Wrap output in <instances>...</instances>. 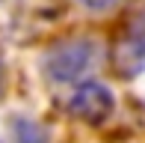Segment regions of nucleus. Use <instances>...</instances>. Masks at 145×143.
I'll list each match as a JSON object with an SVG mask.
<instances>
[{
  "mask_svg": "<svg viewBox=\"0 0 145 143\" xmlns=\"http://www.w3.org/2000/svg\"><path fill=\"white\" fill-rule=\"evenodd\" d=\"M0 87H3V60H0Z\"/></svg>",
  "mask_w": 145,
  "mask_h": 143,
  "instance_id": "7",
  "label": "nucleus"
},
{
  "mask_svg": "<svg viewBox=\"0 0 145 143\" xmlns=\"http://www.w3.org/2000/svg\"><path fill=\"white\" fill-rule=\"evenodd\" d=\"M113 60H116L118 75H124V77L145 72V15H136L124 27V33L118 36Z\"/></svg>",
  "mask_w": 145,
  "mask_h": 143,
  "instance_id": "3",
  "label": "nucleus"
},
{
  "mask_svg": "<svg viewBox=\"0 0 145 143\" xmlns=\"http://www.w3.org/2000/svg\"><path fill=\"white\" fill-rule=\"evenodd\" d=\"M86 9H92V12H107V9H113V6H118L121 0H80Z\"/></svg>",
  "mask_w": 145,
  "mask_h": 143,
  "instance_id": "6",
  "label": "nucleus"
},
{
  "mask_svg": "<svg viewBox=\"0 0 145 143\" xmlns=\"http://www.w3.org/2000/svg\"><path fill=\"white\" fill-rule=\"evenodd\" d=\"M68 110L77 116V119L89 122V125H98L104 122L110 113H113V93H110L104 83H95V81H86L74 89L68 101Z\"/></svg>",
  "mask_w": 145,
  "mask_h": 143,
  "instance_id": "4",
  "label": "nucleus"
},
{
  "mask_svg": "<svg viewBox=\"0 0 145 143\" xmlns=\"http://www.w3.org/2000/svg\"><path fill=\"white\" fill-rule=\"evenodd\" d=\"M15 137L18 143H48V134H44L42 125H36L33 119H15Z\"/></svg>",
  "mask_w": 145,
  "mask_h": 143,
  "instance_id": "5",
  "label": "nucleus"
},
{
  "mask_svg": "<svg viewBox=\"0 0 145 143\" xmlns=\"http://www.w3.org/2000/svg\"><path fill=\"white\" fill-rule=\"evenodd\" d=\"M59 0H0V36L33 42L56 21Z\"/></svg>",
  "mask_w": 145,
  "mask_h": 143,
  "instance_id": "1",
  "label": "nucleus"
},
{
  "mask_svg": "<svg viewBox=\"0 0 145 143\" xmlns=\"http://www.w3.org/2000/svg\"><path fill=\"white\" fill-rule=\"evenodd\" d=\"M95 60V45L89 39H65L44 54V69L54 81H77Z\"/></svg>",
  "mask_w": 145,
  "mask_h": 143,
  "instance_id": "2",
  "label": "nucleus"
}]
</instances>
